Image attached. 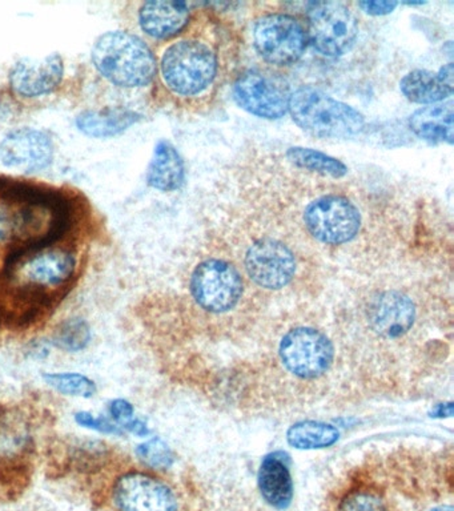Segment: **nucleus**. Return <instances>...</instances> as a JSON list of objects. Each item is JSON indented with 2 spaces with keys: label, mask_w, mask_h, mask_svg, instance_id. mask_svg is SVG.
<instances>
[{
  "label": "nucleus",
  "mask_w": 454,
  "mask_h": 511,
  "mask_svg": "<svg viewBox=\"0 0 454 511\" xmlns=\"http://www.w3.org/2000/svg\"><path fill=\"white\" fill-rule=\"evenodd\" d=\"M240 47V31L228 16L194 10L184 31L155 51V99L175 111L207 114L235 78Z\"/></svg>",
  "instance_id": "f257e3e1"
},
{
  "label": "nucleus",
  "mask_w": 454,
  "mask_h": 511,
  "mask_svg": "<svg viewBox=\"0 0 454 511\" xmlns=\"http://www.w3.org/2000/svg\"><path fill=\"white\" fill-rule=\"evenodd\" d=\"M78 267L76 248L61 241L16 256L3 268L2 310L21 326L39 320L71 289Z\"/></svg>",
  "instance_id": "f03ea898"
},
{
  "label": "nucleus",
  "mask_w": 454,
  "mask_h": 511,
  "mask_svg": "<svg viewBox=\"0 0 454 511\" xmlns=\"http://www.w3.org/2000/svg\"><path fill=\"white\" fill-rule=\"evenodd\" d=\"M73 225L71 202L61 192L25 183L0 182V257L63 241Z\"/></svg>",
  "instance_id": "7ed1b4c3"
},
{
  "label": "nucleus",
  "mask_w": 454,
  "mask_h": 511,
  "mask_svg": "<svg viewBox=\"0 0 454 511\" xmlns=\"http://www.w3.org/2000/svg\"><path fill=\"white\" fill-rule=\"evenodd\" d=\"M312 183L296 192L295 224L316 244L343 248L368 233L374 222V203L359 189L341 185V180L308 175Z\"/></svg>",
  "instance_id": "20e7f679"
},
{
  "label": "nucleus",
  "mask_w": 454,
  "mask_h": 511,
  "mask_svg": "<svg viewBox=\"0 0 454 511\" xmlns=\"http://www.w3.org/2000/svg\"><path fill=\"white\" fill-rule=\"evenodd\" d=\"M91 61L101 78L121 90L154 84L156 53L137 33L109 31L96 39Z\"/></svg>",
  "instance_id": "39448f33"
},
{
  "label": "nucleus",
  "mask_w": 454,
  "mask_h": 511,
  "mask_svg": "<svg viewBox=\"0 0 454 511\" xmlns=\"http://www.w3.org/2000/svg\"><path fill=\"white\" fill-rule=\"evenodd\" d=\"M248 35L253 52L275 72L298 64L309 47L304 14L281 7L258 11L251 19Z\"/></svg>",
  "instance_id": "423d86ee"
},
{
  "label": "nucleus",
  "mask_w": 454,
  "mask_h": 511,
  "mask_svg": "<svg viewBox=\"0 0 454 511\" xmlns=\"http://www.w3.org/2000/svg\"><path fill=\"white\" fill-rule=\"evenodd\" d=\"M288 115L298 128L318 139H352L368 127L359 109L312 86L290 92Z\"/></svg>",
  "instance_id": "0eeeda50"
},
{
  "label": "nucleus",
  "mask_w": 454,
  "mask_h": 511,
  "mask_svg": "<svg viewBox=\"0 0 454 511\" xmlns=\"http://www.w3.org/2000/svg\"><path fill=\"white\" fill-rule=\"evenodd\" d=\"M241 261L256 287L273 292L289 287L300 267L292 245L265 228H252L244 234Z\"/></svg>",
  "instance_id": "6e6552de"
},
{
  "label": "nucleus",
  "mask_w": 454,
  "mask_h": 511,
  "mask_svg": "<svg viewBox=\"0 0 454 511\" xmlns=\"http://www.w3.org/2000/svg\"><path fill=\"white\" fill-rule=\"evenodd\" d=\"M304 18L309 46L323 58H345L359 42L361 19L356 8L348 3H308Z\"/></svg>",
  "instance_id": "1a4fd4ad"
},
{
  "label": "nucleus",
  "mask_w": 454,
  "mask_h": 511,
  "mask_svg": "<svg viewBox=\"0 0 454 511\" xmlns=\"http://www.w3.org/2000/svg\"><path fill=\"white\" fill-rule=\"evenodd\" d=\"M244 290L241 270L224 257H207L192 270L191 296L205 312L222 315L235 309Z\"/></svg>",
  "instance_id": "9d476101"
},
{
  "label": "nucleus",
  "mask_w": 454,
  "mask_h": 511,
  "mask_svg": "<svg viewBox=\"0 0 454 511\" xmlns=\"http://www.w3.org/2000/svg\"><path fill=\"white\" fill-rule=\"evenodd\" d=\"M275 71L245 70L232 79L233 100L240 109L265 120L288 115L289 86Z\"/></svg>",
  "instance_id": "9b49d317"
},
{
  "label": "nucleus",
  "mask_w": 454,
  "mask_h": 511,
  "mask_svg": "<svg viewBox=\"0 0 454 511\" xmlns=\"http://www.w3.org/2000/svg\"><path fill=\"white\" fill-rule=\"evenodd\" d=\"M115 511H180V502L167 482L142 470L121 473L112 484Z\"/></svg>",
  "instance_id": "f8f14e48"
},
{
  "label": "nucleus",
  "mask_w": 454,
  "mask_h": 511,
  "mask_svg": "<svg viewBox=\"0 0 454 511\" xmlns=\"http://www.w3.org/2000/svg\"><path fill=\"white\" fill-rule=\"evenodd\" d=\"M279 355L287 371L296 377L316 378L331 368L334 346L320 330L300 326L284 336Z\"/></svg>",
  "instance_id": "ddd939ff"
},
{
  "label": "nucleus",
  "mask_w": 454,
  "mask_h": 511,
  "mask_svg": "<svg viewBox=\"0 0 454 511\" xmlns=\"http://www.w3.org/2000/svg\"><path fill=\"white\" fill-rule=\"evenodd\" d=\"M191 5L185 2L149 0L135 5V22L144 41L152 43H167L184 31L190 24Z\"/></svg>",
  "instance_id": "4468645a"
},
{
  "label": "nucleus",
  "mask_w": 454,
  "mask_h": 511,
  "mask_svg": "<svg viewBox=\"0 0 454 511\" xmlns=\"http://www.w3.org/2000/svg\"><path fill=\"white\" fill-rule=\"evenodd\" d=\"M366 317L372 329L383 337H402L416 323V304L402 290H382L369 298Z\"/></svg>",
  "instance_id": "2eb2a0df"
},
{
  "label": "nucleus",
  "mask_w": 454,
  "mask_h": 511,
  "mask_svg": "<svg viewBox=\"0 0 454 511\" xmlns=\"http://www.w3.org/2000/svg\"><path fill=\"white\" fill-rule=\"evenodd\" d=\"M0 159L8 168L31 174L46 169L53 159V143L44 132L22 128L0 143Z\"/></svg>",
  "instance_id": "dca6fc26"
},
{
  "label": "nucleus",
  "mask_w": 454,
  "mask_h": 511,
  "mask_svg": "<svg viewBox=\"0 0 454 511\" xmlns=\"http://www.w3.org/2000/svg\"><path fill=\"white\" fill-rule=\"evenodd\" d=\"M63 75V59L59 53L43 59H22L11 70V89L24 99L42 98L58 89Z\"/></svg>",
  "instance_id": "f3484780"
},
{
  "label": "nucleus",
  "mask_w": 454,
  "mask_h": 511,
  "mask_svg": "<svg viewBox=\"0 0 454 511\" xmlns=\"http://www.w3.org/2000/svg\"><path fill=\"white\" fill-rule=\"evenodd\" d=\"M400 91L411 103L421 106L445 103L453 96V63L445 64L433 72L413 70L400 81Z\"/></svg>",
  "instance_id": "a211bd4d"
},
{
  "label": "nucleus",
  "mask_w": 454,
  "mask_h": 511,
  "mask_svg": "<svg viewBox=\"0 0 454 511\" xmlns=\"http://www.w3.org/2000/svg\"><path fill=\"white\" fill-rule=\"evenodd\" d=\"M185 182V164L179 151L168 140H160L147 169V183L160 192H175Z\"/></svg>",
  "instance_id": "6ab92c4d"
},
{
  "label": "nucleus",
  "mask_w": 454,
  "mask_h": 511,
  "mask_svg": "<svg viewBox=\"0 0 454 511\" xmlns=\"http://www.w3.org/2000/svg\"><path fill=\"white\" fill-rule=\"evenodd\" d=\"M259 487L270 506L287 509L293 498V482L284 454L265 457L259 470Z\"/></svg>",
  "instance_id": "aec40b11"
},
{
  "label": "nucleus",
  "mask_w": 454,
  "mask_h": 511,
  "mask_svg": "<svg viewBox=\"0 0 454 511\" xmlns=\"http://www.w3.org/2000/svg\"><path fill=\"white\" fill-rule=\"evenodd\" d=\"M453 104L440 103L417 109L409 117L414 137L431 144L453 143Z\"/></svg>",
  "instance_id": "412c9836"
},
{
  "label": "nucleus",
  "mask_w": 454,
  "mask_h": 511,
  "mask_svg": "<svg viewBox=\"0 0 454 511\" xmlns=\"http://www.w3.org/2000/svg\"><path fill=\"white\" fill-rule=\"evenodd\" d=\"M286 162L296 171L328 180H344L349 174L348 166L337 157L306 147H290L284 154Z\"/></svg>",
  "instance_id": "4be33fe9"
},
{
  "label": "nucleus",
  "mask_w": 454,
  "mask_h": 511,
  "mask_svg": "<svg viewBox=\"0 0 454 511\" xmlns=\"http://www.w3.org/2000/svg\"><path fill=\"white\" fill-rule=\"evenodd\" d=\"M140 115L131 109H107L100 111H87L76 118L79 131L87 137L106 139L123 134L129 127L139 121Z\"/></svg>",
  "instance_id": "5701e85b"
},
{
  "label": "nucleus",
  "mask_w": 454,
  "mask_h": 511,
  "mask_svg": "<svg viewBox=\"0 0 454 511\" xmlns=\"http://www.w3.org/2000/svg\"><path fill=\"white\" fill-rule=\"evenodd\" d=\"M340 431L329 423L301 421L290 426L287 433L288 443L300 450L326 449L338 441Z\"/></svg>",
  "instance_id": "b1692460"
},
{
  "label": "nucleus",
  "mask_w": 454,
  "mask_h": 511,
  "mask_svg": "<svg viewBox=\"0 0 454 511\" xmlns=\"http://www.w3.org/2000/svg\"><path fill=\"white\" fill-rule=\"evenodd\" d=\"M43 380L53 391L70 397L92 398L98 392L95 381L81 373L47 372Z\"/></svg>",
  "instance_id": "393cba45"
},
{
  "label": "nucleus",
  "mask_w": 454,
  "mask_h": 511,
  "mask_svg": "<svg viewBox=\"0 0 454 511\" xmlns=\"http://www.w3.org/2000/svg\"><path fill=\"white\" fill-rule=\"evenodd\" d=\"M91 338V327L83 318H70L53 333V344L59 349L69 353H78L86 349Z\"/></svg>",
  "instance_id": "a878e982"
},
{
  "label": "nucleus",
  "mask_w": 454,
  "mask_h": 511,
  "mask_svg": "<svg viewBox=\"0 0 454 511\" xmlns=\"http://www.w3.org/2000/svg\"><path fill=\"white\" fill-rule=\"evenodd\" d=\"M335 511H391V507L376 491L356 488L340 499Z\"/></svg>",
  "instance_id": "bb28decb"
},
{
  "label": "nucleus",
  "mask_w": 454,
  "mask_h": 511,
  "mask_svg": "<svg viewBox=\"0 0 454 511\" xmlns=\"http://www.w3.org/2000/svg\"><path fill=\"white\" fill-rule=\"evenodd\" d=\"M137 456L147 468L154 470H167L175 461L171 448L157 437L137 446Z\"/></svg>",
  "instance_id": "cd10ccee"
},
{
  "label": "nucleus",
  "mask_w": 454,
  "mask_h": 511,
  "mask_svg": "<svg viewBox=\"0 0 454 511\" xmlns=\"http://www.w3.org/2000/svg\"><path fill=\"white\" fill-rule=\"evenodd\" d=\"M75 422L84 429L96 431V433L107 434V436H124V431L112 420L104 416H95L91 412L80 411L75 414Z\"/></svg>",
  "instance_id": "c85d7f7f"
},
{
  "label": "nucleus",
  "mask_w": 454,
  "mask_h": 511,
  "mask_svg": "<svg viewBox=\"0 0 454 511\" xmlns=\"http://www.w3.org/2000/svg\"><path fill=\"white\" fill-rule=\"evenodd\" d=\"M109 413L111 420L117 422V425L121 426L128 422L135 417V408L129 401L124 398H115L109 402Z\"/></svg>",
  "instance_id": "c756f323"
},
{
  "label": "nucleus",
  "mask_w": 454,
  "mask_h": 511,
  "mask_svg": "<svg viewBox=\"0 0 454 511\" xmlns=\"http://www.w3.org/2000/svg\"><path fill=\"white\" fill-rule=\"evenodd\" d=\"M399 5V2H383V0H365V2L356 3V7L360 8L361 13L371 16L389 15Z\"/></svg>",
  "instance_id": "7c9ffc66"
},
{
  "label": "nucleus",
  "mask_w": 454,
  "mask_h": 511,
  "mask_svg": "<svg viewBox=\"0 0 454 511\" xmlns=\"http://www.w3.org/2000/svg\"><path fill=\"white\" fill-rule=\"evenodd\" d=\"M121 429L137 437H147L149 433H151V431H149L148 428V423L142 419H137V417H134V419L128 421V422L124 423V425L121 426Z\"/></svg>",
  "instance_id": "2f4dec72"
},
{
  "label": "nucleus",
  "mask_w": 454,
  "mask_h": 511,
  "mask_svg": "<svg viewBox=\"0 0 454 511\" xmlns=\"http://www.w3.org/2000/svg\"><path fill=\"white\" fill-rule=\"evenodd\" d=\"M30 352L33 358H39V360H43L50 355V349H48L46 344H36L31 348Z\"/></svg>",
  "instance_id": "473e14b6"
},
{
  "label": "nucleus",
  "mask_w": 454,
  "mask_h": 511,
  "mask_svg": "<svg viewBox=\"0 0 454 511\" xmlns=\"http://www.w3.org/2000/svg\"><path fill=\"white\" fill-rule=\"evenodd\" d=\"M430 511H454V509H453V505L448 504V505H440V506H436L434 507V509H431Z\"/></svg>",
  "instance_id": "72a5a7b5"
}]
</instances>
